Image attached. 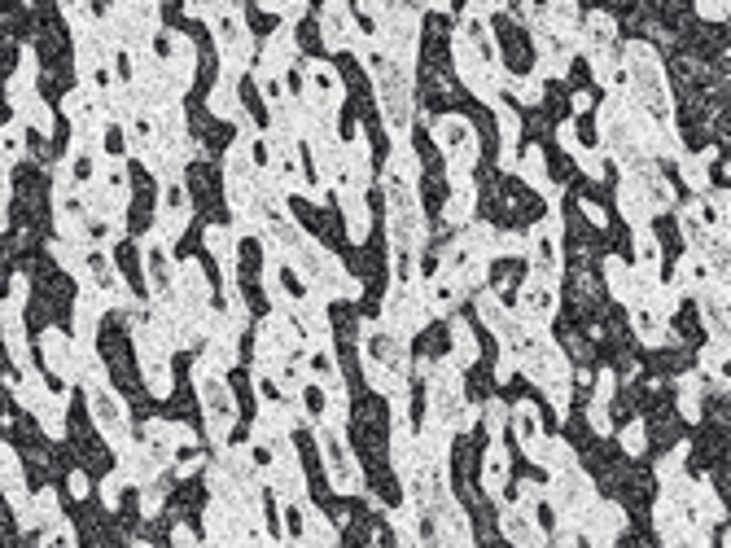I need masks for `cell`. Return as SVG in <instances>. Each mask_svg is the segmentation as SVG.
I'll return each instance as SVG.
<instances>
[{"mask_svg":"<svg viewBox=\"0 0 731 548\" xmlns=\"http://www.w3.org/2000/svg\"><path fill=\"white\" fill-rule=\"evenodd\" d=\"M355 57L364 62V71L373 75L377 101H381V119H386V132L394 145H403L412 136V119H416V97H412V71L394 66L390 57H381V49L373 44V36H355Z\"/></svg>","mask_w":731,"mask_h":548,"instance_id":"cell-1","label":"cell"},{"mask_svg":"<svg viewBox=\"0 0 731 548\" xmlns=\"http://www.w3.org/2000/svg\"><path fill=\"white\" fill-rule=\"evenodd\" d=\"M622 79H626V101L644 114L657 128H670L675 123V110H670V84H666V66L653 44L644 40H626L622 44Z\"/></svg>","mask_w":731,"mask_h":548,"instance_id":"cell-2","label":"cell"},{"mask_svg":"<svg viewBox=\"0 0 731 548\" xmlns=\"http://www.w3.org/2000/svg\"><path fill=\"white\" fill-rule=\"evenodd\" d=\"M517 373H526L539 391H548L556 417L570 413V356L548 329H530L526 347L517 351Z\"/></svg>","mask_w":731,"mask_h":548,"instance_id":"cell-3","label":"cell"},{"mask_svg":"<svg viewBox=\"0 0 731 548\" xmlns=\"http://www.w3.org/2000/svg\"><path fill=\"white\" fill-rule=\"evenodd\" d=\"M381 185H386L390 250H403V255H421V246H425V211H421V189H416V180H408V176H399V171L386 167Z\"/></svg>","mask_w":731,"mask_h":548,"instance_id":"cell-4","label":"cell"},{"mask_svg":"<svg viewBox=\"0 0 731 548\" xmlns=\"http://www.w3.org/2000/svg\"><path fill=\"white\" fill-rule=\"evenodd\" d=\"M425 404H429V421H443L451 435H464L473 430L478 421V408L464 399V378L460 369L451 364L447 356L443 360H429V373H425Z\"/></svg>","mask_w":731,"mask_h":548,"instance_id":"cell-5","label":"cell"},{"mask_svg":"<svg viewBox=\"0 0 731 548\" xmlns=\"http://www.w3.org/2000/svg\"><path fill=\"white\" fill-rule=\"evenodd\" d=\"M429 132H434V145L443 150L451 189L473 185V167H478V158H482L478 128H473V123L464 119V114L447 110V114H438V119H429Z\"/></svg>","mask_w":731,"mask_h":548,"instance_id":"cell-6","label":"cell"},{"mask_svg":"<svg viewBox=\"0 0 731 548\" xmlns=\"http://www.w3.org/2000/svg\"><path fill=\"white\" fill-rule=\"evenodd\" d=\"M206 22H211V36L219 44V62H224V79L237 84L241 75L254 66V31L246 27V9L241 5H206Z\"/></svg>","mask_w":731,"mask_h":548,"instance_id":"cell-7","label":"cell"},{"mask_svg":"<svg viewBox=\"0 0 731 548\" xmlns=\"http://www.w3.org/2000/svg\"><path fill=\"white\" fill-rule=\"evenodd\" d=\"M193 386H197V399H202V413H206V435L219 452L228 448V435L237 426V395L232 386L224 382V373H211L193 360Z\"/></svg>","mask_w":731,"mask_h":548,"instance_id":"cell-8","label":"cell"},{"mask_svg":"<svg viewBox=\"0 0 731 548\" xmlns=\"http://www.w3.org/2000/svg\"><path fill=\"white\" fill-rule=\"evenodd\" d=\"M84 408H88L92 430H97L110 452H123L127 443H132V417H127L123 395L114 391L110 382H88L84 386Z\"/></svg>","mask_w":731,"mask_h":548,"instance_id":"cell-9","label":"cell"},{"mask_svg":"<svg viewBox=\"0 0 731 548\" xmlns=\"http://www.w3.org/2000/svg\"><path fill=\"white\" fill-rule=\"evenodd\" d=\"M543 500L552 505L556 513V527H578V518L596 505V483H591V474H583V465H574V470L565 474H552V483L543 487Z\"/></svg>","mask_w":731,"mask_h":548,"instance_id":"cell-10","label":"cell"},{"mask_svg":"<svg viewBox=\"0 0 731 548\" xmlns=\"http://www.w3.org/2000/svg\"><path fill=\"white\" fill-rule=\"evenodd\" d=\"M316 443H320V456H324V474H329V487L338 496H359L364 492V470H359L351 443L338 426H316Z\"/></svg>","mask_w":731,"mask_h":548,"instance_id":"cell-11","label":"cell"},{"mask_svg":"<svg viewBox=\"0 0 731 548\" xmlns=\"http://www.w3.org/2000/svg\"><path fill=\"white\" fill-rule=\"evenodd\" d=\"M381 325H386L390 334H399L403 342L421 334V329L429 325V307H425L421 281L416 285H390L386 307H381Z\"/></svg>","mask_w":731,"mask_h":548,"instance_id":"cell-12","label":"cell"},{"mask_svg":"<svg viewBox=\"0 0 731 548\" xmlns=\"http://www.w3.org/2000/svg\"><path fill=\"white\" fill-rule=\"evenodd\" d=\"M359 356L364 364H377V369H386L390 378H412V356H408V342L399 334H390L381 321L364 325V334H359Z\"/></svg>","mask_w":731,"mask_h":548,"instance_id":"cell-13","label":"cell"},{"mask_svg":"<svg viewBox=\"0 0 731 548\" xmlns=\"http://www.w3.org/2000/svg\"><path fill=\"white\" fill-rule=\"evenodd\" d=\"M451 62H456L460 84L469 88V93L478 97L482 106H491V110L500 106V101H504V75H500V71H486V66L478 62V53L469 49V40H464L460 31L451 36Z\"/></svg>","mask_w":731,"mask_h":548,"instance_id":"cell-14","label":"cell"},{"mask_svg":"<svg viewBox=\"0 0 731 548\" xmlns=\"http://www.w3.org/2000/svg\"><path fill=\"white\" fill-rule=\"evenodd\" d=\"M263 478H268L272 496L281 500V505H303L307 500V474H303V461H298V452L289 439L272 443V461H268V470H263Z\"/></svg>","mask_w":731,"mask_h":548,"instance_id":"cell-15","label":"cell"},{"mask_svg":"<svg viewBox=\"0 0 731 548\" xmlns=\"http://www.w3.org/2000/svg\"><path fill=\"white\" fill-rule=\"evenodd\" d=\"M141 268H145V290L149 299H171L176 290V259H171V246L149 228L141 237Z\"/></svg>","mask_w":731,"mask_h":548,"instance_id":"cell-16","label":"cell"},{"mask_svg":"<svg viewBox=\"0 0 731 548\" xmlns=\"http://www.w3.org/2000/svg\"><path fill=\"white\" fill-rule=\"evenodd\" d=\"M574 531H583L587 548H618V535L626 531V509L618 500H596V505L578 518Z\"/></svg>","mask_w":731,"mask_h":548,"instance_id":"cell-17","label":"cell"},{"mask_svg":"<svg viewBox=\"0 0 731 548\" xmlns=\"http://www.w3.org/2000/svg\"><path fill=\"white\" fill-rule=\"evenodd\" d=\"M561 307V294H556V281L543 277H526L517 290V321H526L530 329H548V321Z\"/></svg>","mask_w":731,"mask_h":548,"instance_id":"cell-18","label":"cell"},{"mask_svg":"<svg viewBox=\"0 0 731 548\" xmlns=\"http://www.w3.org/2000/svg\"><path fill=\"white\" fill-rule=\"evenodd\" d=\"M626 180H631L635 189H640V198H644V207H648V215H661V211H675V185H670L666 176H661V167L653 163V158H640L635 167H626L622 171Z\"/></svg>","mask_w":731,"mask_h":548,"instance_id":"cell-19","label":"cell"},{"mask_svg":"<svg viewBox=\"0 0 731 548\" xmlns=\"http://www.w3.org/2000/svg\"><path fill=\"white\" fill-rule=\"evenodd\" d=\"M171 303H176L184 316H197L202 307H211V281H206V268L197 264V259H180L176 264V290H171Z\"/></svg>","mask_w":731,"mask_h":548,"instance_id":"cell-20","label":"cell"},{"mask_svg":"<svg viewBox=\"0 0 731 548\" xmlns=\"http://www.w3.org/2000/svg\"><path fill=\"white\" fill-rule=\"evenodd\" d=\"M500 535L513 548H548V535H543L539 518L517 505H500Z\"/></svg>","mask_w":731,"mask_h":548,"instance_id":"cell-21","label":"cell"},{"mask_svg":"<svg viewBox=\"0 0 731 548\" xmlns=\"http://www.w3.org/2000/svg\"><path fill=\"white\" fill-rule=\"evenodd\" d=\"M508 426H513V439H517V448L535 461V452H539V443H543V413H539V404L535 399H517L513 408H508Z\"/></svg>","mask_w":731,"mask_h":548,"instance_id":"cell-22","label":"cell"},{"mask_svg":"<svg viewBox=\"0 0 731 548\" xmlns=\"http://www.w3.org/2000/svg\"><path fill=\"white\" fill-rule=\"evenodd\" d=\"M355 36H359V27H355V9L351 5H324L320 9V40H324V49L329 53L351 49Z\"/></svg>","mask_w":731,"mask_h":548,"instance_id":"cell-23","label":"cell"},{"mask_svg":"<svg viewBox=\"0 0 731 548\" xmlns=\"http://www.w3.org/2000/svg\"><path fill=\"white\" fill-rule=\"evenodd\" d=\"M206 106H211V114H215V119H228V123H237V132H241V136H259V128H254V119L246 114V106H241V93H237V84H228V79H219V84L211 88V97H206Z\"/></svg>","mask_w":731,"mask_h":548,"instance_id":"cell-24","label":"cell"},{"mask_svg":"<svg viewBox=\"0 0 731 548\" xmlns=\"http://www.w3.org/2000/svg\"><path fill=\"white\" fill-rule=\"evenodd\" d=\"M605 285H609L613 299L626 303V307L644 303V281L635 277V268L626 264V259H618V255H609V259H605Z\"/></svg>","mask_w":731,"mask_h":548,"instance_id":"cell-25","label":"cell"},{"mask_svg":"<svg viewBox=\"0 0 731 548\" xmlns=\"http://www.w3.org/2000/svg\"><path fill=\"white\" fill-rule=\"evenodd\" d=\"M631 329H635V338H640L644 347H670V342H675V329H670V321H666V316H657L648 303H635L631 307Z\"/></svg>","mask_w":731,"mask_h":548,"instance_id":"cell-26","label":"cell"},{"mask_svg":"<svg viewBox=\"0 0 731 548\" xmlns=\"http://www.w3.org/2000/svg\"><path fill=\"white\" fill-rule=\"evenodd\" d=\"M513 171H517L521 180H526L530 189H539L543 198L552 202V207L561 202V185H552V180H548V163H543V150H539V145H530L526 154H517V167H513Z\"/></svg>","mask_w":731,"mask_h":548,"instance_id":"cell-27","label":"cell"},{"mask_svg":"<svg viewBox=\"0 0 731 548\" xmlns=\"http://www.w3.org/2000/svg\"><path fill=\"white\" fill-rule=\"evenodd\" d=\"M508 474H513L508 448H504V443H491V448H486V456H482V492L491 496V500H504Z\"/></svg>","mask_w":731,"mask_h":548,"instance_id":"cell-28","label":"cell"},{"mask_svg":"<svg viewBox=\"0 0 731 548\" xmlns=\"http://www.w3.org/2000/svg\"><path fill=\"white\" fill-rule=\"evenodd\" d=\"M206 250L215 255V264H219V272H224V281H237L241 259H237V237H232L228 224H211V228H206Z\"/></svg>","mask_w":731,"mask_h":548,"instance_id":"cell-29","label":"cell"},{"mask_svg":"<svg viewBox=\"0 0 731 548\" xmlns=\"http://www.w3.org/2000/svg\"><path fill=\"white\" fill-rule=\"evenodd\" d=\"M447 329H451V364H456V369L464 373L469 369V364H478V334H473V325L464 321V316H447Z\"/></svg>","mask_w":731,"mask_h":548,"instance_id":"cell-30","label":"cell"},{"mask_svg":"<svg viewBox=\"0 0 731 548\" xmlns=\"http://www.w3.org/2000/svg\"><path fill=\"white\" fill-rule=\"evenodd\" d=\"M714 158H718L714 145H710V150H701V154H679L675 158L683 185H688L696 198H705V193H710V163H714Z\"/></svg>","mask_w":731,"mask_h":548,"instance_id":"cell-31","label":"cell"},{"mask_svg":"<svg viewBox=\"0 0 731 548\" xmlns=\"http://www.w3.org/2000/svg\"><path fill=\"white\" fill-rule=\"evenodd\" d=\"M333 198H338V207H342V215H346V233H351V242H355V246L368 242V202H364V193L338 189Z\"/></svg>","mask_w":731,"mask_h":548,"instance_id":"cell-32","label":"cell"},{"mask_svg":"<svg viewBox=\"0 0 731 548\" xmlns=\"http://www.w3.org/2000/svg\"><path fill=\"white\" fill-rule=\"evenodd\" d=\"M495 119H500V141H504L500 167L513 171L517 167V154H521V119L513 114V106H508V101H500V106H495Z\"/></svg>","mask_w":731,"mask_h":548,"instance_id":"cell-33","label":"cell"},{"mask_svg":"<svg viewBox=\"0 0 731 548\" xmlns=\"http://www.w3.org/2000/svg\"><path fill=\"white\" fill-rule=\"evenodd\" d=\"M303 548H338V527L316 509V505H303Z\"/></svg>","mask_w":731,"mask_h":548,"instance_id":"cell-34","label":"cell"},{"mask_svg":"<svg viewBox=\"0 0 731 548\" xmlns=\"http://www.w3.org/2000/svg\"><path fill=\"white\" fill-rule=\"evenodd\" d=\"M535 465H543L548 474H565L578 465V452H574L570 439H543L539 452H535Z\"/></svg>","mask_w":731,"mask_h":548,"instance_id":"cell-35","label":"cell"},{"mask_svg":"<svg viewBox=\"0 0 731 548\" xmlns=\"http://www.w3.org/2000/svg\"><path fill=\"white\" fill-rule=\"evenodd\" d=\"M710 281H714V272L701 255H683L679 259V268H675V290L679 294H701Z\"/></svg>","mask_w":731,"mask_h":548,"instance_id":"cell-36","label":"cell"},{"mask_svg":"<svg viewBox=\"0 0 731 548\" xmlns=\"http://www.w3.org/2000/svg\"><path fill=\"white\" fill-rule=\"evenodd\" d=\"M473 211H478V189L464 185V189H451L447 207H443V220L451 228H469L473 224Z\"/></svg>","mask_w":731,"mask_h":548,"instance_id":"cell-37","label":"cell"},{"mask_svg":"<svg viewBox=\"0 0 731 548\" xmlns=\"http://www.w3.org/2000/svg\"><path fill=\"white\" fill-rule=\"evenodd\" d=\"M618 211H622V220L631 228H648V220H653L648 207H644V198H640V189H635L626 176L618 180Z\"/></svg>","mask_w":731,"mask_h":548,"instance_id":"cell-38","label":"cell"},{"mask_svg":"<svg viewBox=\"0 0 731 548\" xmlns=\"http://www.w3.org/2000/svg\"><path fill=\"white\" fill-rule=\"evenodd\" d=\"M679 233H683V242H688V255H705V246H710V237H714L710 228L692 215V207H679Z\"/></svg>","mask_w":731,"mask_h":548,"instance_id":"cell-39","label":"cell"},{"mask_svg":"<svg viewBox=\"0 0 731 548\" xmlns=\"http://www.w3.org/2000/svg\"><path fill=\"white\" fill-rule=\"evenodd\" d=\"M701 395H705V378H701V373L679 378V413L688 421H701Z\"/></svg>","mask_w":731,"mask_h":548,"instance_id":"cell-40","label":"cell"},{"mask_svg":"<svg viewBox=\"0 0 731 548\" xmlns=\"http://www.w3.org/2000/svg\"><path fill=\"white\" fill-rule=\"evenodd\" d=\"M486 435H491V443H504V430H508V404L504 399H486V404L478 408Z\"/></svg>","mask_w":731,"mask_h":548,"instance_id":"cell-41","label":"cell"},{"mask_svg":"<svg viewBox=\"0 0 731 548\" xmlns=\"http://www.w3.org/2000/svg\"><path fill=\"white\" fill-rule=\"evenodd\" d=\"M504 93H513L521 106H539V97H543V79L539 75H513L508 79L504 75Z\"/></svg>","mask_w":731,"mask_h":548,"instance_id":"cell-42","label":"cell"},{"mask_svg":"<svg viewBox=\"0 0 731 548\" xmlns=\"http://www.w3.org/2000/svg\"><path fill=\"white\" fill-rule=\"evenodd\" d=\"M167 496H171V483L162 474L154 478V483H145L141 487V518H158L162 505H167Z\"/></svg>","mask_w":731,"mask_h":548,"instance_id":"cell-43","label":"cell"},{"mask_svg":"<svg viewBox=\"0 0 731 548\" xmlns=\"http://www.w3.org/2000/svg\"><path fill=\"white\" fill-rule=\"evenodd\" d=\"M683 461H688V443H679L670 456H661V465H657V478H661V487L666 483H679L683 478Z\"/></svg>","mask_w":731,"mask_h":548,"instance_id":"cell-44","label":"cell"},{"mask_svg":"<svg viewBox=\"0 0 731 548\" xmlns=\"http://www.w3.org/2000/svg\"><path fill=\"white\" fill-rule=\"evenodd\" d=\"M574 163L583 167V176H591V180H605L609 176V158L600 154V150H578Z\"/></svg>","mask_w":731,"mask_h":548,"instance_id":"cell-45","label":"cell"},{"mask_svg":"<svg viewBox=\"0 0 731 548\" xmlns=\"http://www.w3.org/2000/svg\"><path fill=\"white\" fill-rule=\"evenodd\" d=\"M66 496H71V500H88V496H92V474H88V465H71V474H66Z\"/></svg>","mask_w":731,"mask_h":548,"instance_id":"cell-46","label":"cell"},{"mask_svg":"<svg viewBox=\"0 0 731 548\" xmlns=\"http://www.w3.org/2000/svg\"><path fill=\"white\" fill-rule=\"evenodd\" d=\"M307 505V500H303ZM303 505H281V522H285V544L303 540Z\"/></svg>","mask_w":731,"mask_h":548,"instance_id":"cell-47","label":"cell"},{"mask_svg":"<svg viewBox=\"0 0 731 548\" xmlns=\"http://www.w3.org/2000/svg\"><path fill=\"white\" fill-rule=\"evenodd\" d=\"M254 79H259V93L268 97V106L276 110V106H285V84H281V75H263V71H254Z\"/></svg>","mask_w":731,"mask_h":548,"instance_id":"cell-48","label":"cell"},{"mask_svg":"<svg viewBox=\"0 0 731 548\" xmlns=\"http://www.w3.org/2000/svg\"><path fill=\"white\" fill-rule=\"evenodd\" d=\"M618 439H622L626 456H644V443H648V435H644V421H631L626 430H618Z\"/></svg>","mask_w":731,"mask_h":548,"instance_id":"cell-49","label":"cell"},{"mask_svg":"<svg viewBox=\"0 0 731 548\" xmlns=\"http://www.w3.org/2000/svg\"><path fill=\"white\" fill-rule=\"evenodd\" d=\"M539 505H543V487H539V483H530V478H526V483H517V509L535 513Z\"/></svg>","mask_w":731,"mask_h":548,"instance_id":"cell-50","label":"cell"},{"mask_svg":"<svg viewBox=\"0 0 731 548\" xmlns=\"http://www.w3.org/2000/svg\"><path fill=\"white\" fill-rule=\"evenodd\" d=\"M36 548H79V544H75V535H71V527H57V531H40V540H36Z\"/></svg>","mask_w":731,"mask_h":548,"instance_id":"cell-51","label":"cell"},{"mask_svg":"<svg viewBox=\"0 0 731 548\" xmlns=\"http://www.w3.org/2000/svg\"><path fill=\"white\" fill-rule=\"evenodd\" d=\"M587 421H591V430H596V435H613L609 404H596V399H591V408H587Z\"/></svg>","mask_w":731,"mask_h":548,"instance_id":"cell-52","label":"cell"},{"mask_svg":"<svg viewBox=\"0 0 731 548\" xmlns=\"http://www.w3.org/2000/svg\"><path fill=\"white\" fill-rule=\"evenodd\" d=\"M613 391H618V373L600 369V378H596V404H613Z\"/></svg>","mask_w":731,"mask_h":548,"instance_id":"cell-53","label":"cell"},{"mask_svg":"<svg viewBox=\"0 0 731 548\" xmlns=\"http://www.w3.org/2000/svg\"><path fill=\"white\" fill-rule=\"evenodd\" d=\"M556 141H561V150H570V154L583 150V145H578V123L574 119H565L561 128H556Z\"/></svg>","mask_w":731,"mask_h":548,"instance_id":"cell-54","label":"cell"},{"mask_svg":"<svg viewBox=\"0 0 731 548\" xmlns=\"http://www.w3.org/2000/svg\"><path fill=\"white\" fill-rule=\"evenodd\" d=\"M171 548H202V535L180 522V527H171Z\"/></svg>","mask_w":731,"mask_h":548,"instance_id":"cell-55","label":"cell"},{"mask_svg":"<svg viewBox=\"0 0 731 548\" xmlns=\"http://www.w3.org/2000/svg\"><path fill=\"white\" fill-rule=\"evenodd\" d=\"M517 373V351H508V347H500V364H495V382H508Z\"/></svg>","mask_w":731,"mask_h":548,"instance_id":"cell-56","label":"cell"},{"mask_svg":"<svg viewBox=\"0 0 731 548\" xmlns=\"http://www.w3.org/2000/svg\"><path fill=\"white\" fill-rule=\"evenodd\" d=\"M578 211H583V215H587V220L596 224V228H605V224H609L605 207H600V202H591V198H583V202H578Z\"/></svg>","mask_w":731,"mask_h":548,"instance_id":"cell-57","label":"cell"},{"mask_svg":"<svg viewBox=\"0 0 731 548\" xmlns=\"http://www.w3.org/2000/svg\"><path fill=\"white\" fill-rule=\"evenodd\" d=\"M696 14L710 18V22H727V0H723V5H696Z\"/></svg>","mask_w":731,"mask_h":548,"instance_id":"cell-58","label":"cell"},{"mask_svg":"<svg viewBox=\"0 0 731 548\" xmlns=\"http://www.w3.org/2000/svg\"><path fill=\"white\" fill-rule=\"evenodd\" d=\"M574 535L578 531H570V527H556V540H548V548H574Z\"/></svg>","mask_w":731,"mask_h":548,"instance_id":"cell-59","label":"cell"},{"mask_svg":"<svg viewBox=\"0 0 731 548\" xmlns=\"http://www.w3.org/2000/svg\"><path fill=\"white\" fill-rule=\"evenodd\" d=\"M666 548H705V540H696V535H679V540H670Z\"/></svg>","mask_w":731,"mask_h":548,"instance_id":"cell-60","label":"cell"},{"mask_svg":"<svg viewBox=\"0 0 731 548\" xmlns=\"http://www.w3.org/2000/svg\"><path fill=\"white\" fill-rule=\"evenodd\" d=\"M591 106H596V101H591V93H574V110H578V114L591 110Z\"/></svg>","mask_w":731,"mask_h":548,"instance_id":"cell-61","label":"cell"},{"mask_svg":"<svg viewBox=\"0 0 731 548\" xmlns=\"http://www.w3.org/2000/svg\"><path fill=\"white\" fill-rule=\"evenodd\" d=\"M132 548H154V544H145V540H132Z\"/></svg>","mask_w":731,"mask_h":548,"instance_id":"cell-62","label":"cell"}]
</instances>
